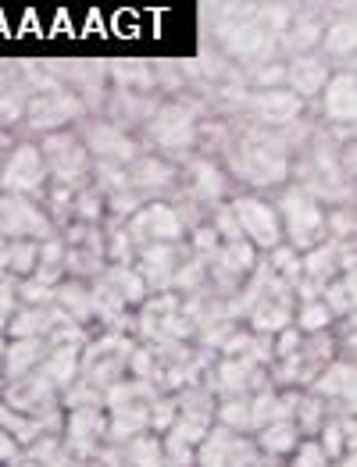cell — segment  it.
Instances as JSON below:
<instances>
[{
  "mask_svg": "<svg viewBox=\"0 0 357 467\" xmlns=\"http://www.w3.org/2000/svg\"><path fill=\"white\" fill-rule=\"evenodd\" d=\"M289 421L297 425L300 439H315L318 431H321V425L329 421V403H325V400H318V396H311V392H300Z\"/></svg>",
  "mask_w": 357,
  "mask_h": 467,
  "instance_id": "cell-35",
  "label": "cell"
},
{
  "mask_svg": "<svg viewBox=\"0 0 357 467\" xmlns=\"http://www.w3.org/2000/svg\"><path fill=\"white\" fill-rule=\"evenodd\" d=\"M336 317L332 311L321 304V300H308V304H297L293 311V328L304 332V336H321V332H332Z\"/></svg>",
  "mask_w": 357,
  "mask_h": 467,
  "instance_id": "cell-38",
  "label": "cell"
},
{
  "mask_svg": "<svg viewBox=\"0 0 357 467\" xmlns=\"http://www.w3.org/2000/svg\"><path fill=\"white\" fill-rule=\"evenodd\" d=\"M47 164L37 140H18L11 147L7 161L0 164V193L4 196H26L40 203L47 193Z\"/></svg>",
  "mask_w": 357,
  "mask_h": 467,
  "instance_id": "cell-6",
  "label": "cell"
},
{
  "mask_svg": "<svg viewBox=\"0 0 357 467\" xmlns=\"http://www.w3.org/2000/svg\"><path fill=\"white\" fill-rule=\"evenodd\" d=\"M65 321H72L61 307H18L7 321V339H50Z\"/></svg>",
  "mask_w": 357,
  "mask_h": 467,
  "instance_id": "cell-22",
  "label": "cell"
},
{
  "mask_svg": "<svg viewBox=\"0 0 357 467\" xmlns=\"http://www.w3.org/2000/svg\"><path fill=\"white\" fill-rule=\"evenodd\" d=\"M197 108L190 104V97H175V100H161V108L143 125V150L172 164H183L186 157L197 154Z\"/></svg>",
  "mask_w": 357,
  "mask_h": 467,
  "instance_id": "cell-1",
  "label": "cell"
},
{
  "mask_svg": "<svg viewBox=\"0 0 357 467\" xmlns=\"http://www.w3.org/2000/svg\"><path fill=\"white\" fill-rule=\"evenodd\" d=\"M125 467H168L164 464V446H161L158 435L143 431V435H132L129 442H119Z\"/></svg>",
  "mask_w": 357,
  "mask_h": 467,
  "instance_id": "cell-34",
  "label": "cell"
},
{
  "mask_svg": "<svg viewBox=\"0 0 357 467\" xmlns=\"http://www.w3.org/2000/svg\"><path fill=\"white\" fill-rule=\"evenodd\" d=\"M54 307H61V311L68 314L76 325H82L89 336L97 332V328H93V300H89V282H72V278H65V282L54 289Z\"/></svg>",
  "mask_w": 357,
  "mask_h": 467,
  "instance_id": "cell-28",
  "label": "cell"
},
{
  "mask_svg": "<svg viewBox=\"0 0 357 467\" xmlns=\"http://www.w3.org/2000/svg\"><path fill=\"white\" fill-rule=\"evenodd\" d=\"M129 190L143 196V203H172L179 196V164L158 154H140L129 168Z\"/></svg>",
  "mask_w": 357,
  "mask_h": 467,
  "instance_id": "cell-14",
  "label": "cell"
},
{
  "mask_svg": "<svg viewBox=\"0 0 357 467\" xmlns=\"http://www.w3.org/2000/svg\"><path fill=\"white\" fill-rule=\"evenodd\" d=\"M304 392H311L325 403H343V400H354V360H329L318 379Z\"/></svg>",
  "mask_w": 357,
  "mask_h": 467,
  "instance_id": "cell-25",
  "label": "cell"
},
{
  "mask_svg": "<svg viewBox=\"0 0 357 467\" xmlns=\"http://www.w3.org/2000/svg\"><path fill=\"white\" fill-rule=\"evenodd\" d=\"M233 193L236 190H233V182H229V175L218 161L194 154L179 164V196L197 203L200 211H211V207L226 203Z\"/></svg>",
  "mask_w": 357,
  "mask_h": 467,
  "instance_id": "cell-9",
  "label": "cell"
},
{
  "mask_svg": "<svg viewBox=\"0 0 357 467\" xmlns=\"http://www.w3.org/2000/svg\"><path fill=\"white\" fill-rule=\"evenodd\" d=\"M61 446L72 461H93L104 446H108V414L104 407H79V410H65V425H61Z\"/></svg>",
  "mask_w": 357,
  "mask_h": 467,
  "instance_id": "cell-13",
  "label": "cell"
},
{
  "mask_svg": "<svg viewBox=\"0 0 357 467\" xmlns=\"http://www.w3.org/2000/svg\"><path fill=\"white\" fill-rule=\"evenodd\" d=\"M276 214L282 225V243L293 246L297 254H308L311 246H318L325 239V207L311 200L304 190H297L293 182H286L282 190H276Z\"/></svg>",
  "mask_w": 357,
  "mask_h": 467,
  "instance_id": "cell-3",
  "label": "cell"
},
{
  "mask_svg": "<svg viewBox=\"0 0 357 467\" xmlns=\"http://www.w3.org/2000/svg\"><path fill=\"white\" fill-rule=\"evenodd\" d=\"M229 207L236 214L239 222V233L243 239L265 257L272 254L276 246H282V225H278V214H276V203L268 196L261 193H233L229 196Z\"/></svg>",
  "mask_w": 357,
  "mask_h": 467,
  "instance_id": "cell-7",
  "label": "cell"
},
{
  "mask_svg": "<svg viewBox=\"0 0 357 467\" xmlns=\"http://www.w3.org/2000/svg\"><path fill=\"white\" fill-rule=\"evenodd\" d=\"M308 115V104L293 93V89H265V93H250L247 100V118L254 125H265V129H282L289 121Z\"/></svg>",
  "mask_w": 357,
  "mask_h": 467,
  "instance_id": "cell-17",
  "label": "cell"
},
{
  "mask_svg": "<svg viewBox=\"0 0 357 467\" xmlns=\"http://www.w3.org/2000/svg\"><path fill=\"white\" fill-rule=\"evenodd\" d=\"M318 111L325 118L329 129H354V111H357V78L354 72H332L325 82V89L318 93Z\"/></svg>",
  "mask_w": 357,
  "mask_h": 467,
  "instance_id": "cell-19",
  "label": "cell"
},
{
  "mask_svg": "<svg viewBox=\"0 0 357 467\" xmlns=\"http://www.w3.org/2000/svg\"><path fill=\"white\" fill-rule=\"evenodd\" d=\"M243 82L250 86V93L282 89V86H286V61L276 57V61H265V65H257V68H247V72H243Z\"/></svg>",
  "mask_w": 357,
  "mask_h": 467,
  "instance_id": "cell-42",
  "label": "cell"
},
{
  "mask_svg": "<svg viewBox=\"0 0 357 467\" xmlns=\"http://www.w3.org/2000/svg\"><path fill=\"white\" fill-rule=\"evenodd\" d=\"M108 86L129 93H158L151 61H108Z\"/></svg>",
  "mask_w": 357,
  "mask_h": 467,
  "instance_id": "cell-31",
  "label": "cell"
},
{
  "mask_svg": "<svg viewBox=\"0 0 357 467\" xmlns=\"http://www.w3.org/2000/svg\"><path fill=\"white\" fill-rule=\"evenodd\" d=\"M250 439H254L257 453H261L265 461H272V464H282V461H289V457H293V450L304 442L293 421H272V425H265V429L254 431Z\"/></svg>",
  "mask_w": 357,
  "mask_h": 467,
  "instance_id": "cell-27",
  "label": "cell"
},
{
  "mask_svg": "<svg viewBox=\"0 0 357 467\" xmlns=\"http://www.w3.org/2000/svg\"><path fill=\"white\" fill-rule=\"evenodd\" d=\"M33 282H40L47 289H58L65 282V239L50 235L40 243V257H37V272L29 275Z\"/></svg>",
  "mask_w": 357,
  "mask_h": 467,
  "instance_id": "cell-32",
  "label": "cell"
},
{
  "mask_svg": "<svg viewBox=\"0 0 357 467\" xmlns=\"http://www.w3.org/2000/svg\"><path fill=\"white\" fill-rule=\"evenodd\" d=\"M321 304L332 311V317H347L354 314V275H336L325 289H321Z\"/></svg>",
  "mask_w": 357,
  "mask_h": 467,
  "instance_id": "cell-40",
  "label": "cell"
},
{
  "mask_svg": "<svg viewBox=\"0 0 357 467\" xmlns=\"http://www.w3.org/2000/svg\"><path fill=\"white\" fill-rule=\"evenodd\" d=\"M282 467H329V461L321 457V450H318L315 439H304V442L293 450V457H289Z\"/></svg>",
  "mask_w": 357,
  "mask_h": 467,
  "instance_id": "cell-49",
  "label": "cell"
},
{
  "mask_svg": "<svg viewBox=\"0 0 357 467\" xmlns=\"http://www.w3.org/2000/svg\"><path fill=\"white\" fill-rule=\"evenodd\" d=\"M0 400L7 407H15L18 414L33 418L47 435H61L65 425V407H61V392L54 389L40 371L26 375V379H15V382H4L0 386Z\"/></svg>",
  "mask_w": 357,
  "mask_h": 467,
  "instance_id": "cell-4",
  "label": "cell"
},
{
  "mask_svg": "<svg viewBox=\"0 0 357 467\" xmlns=\"http://www.w3.org/2000/svg\"><path fill=\"white\" fill-rule=\"evenodd\" d=\"M125 233L132 239L136 254L140 250H151V246H172V243H186V229L175 214L172 203H143L129 222H125Z\"/></svg>",
  "mask_w": 357,
  "mask_h": 467,
  "instance_id": "cell-12",
  "label": "cell"
},
{
  "mask_svg": "<svg viewBox=\"0 0 357 467\" xmlns=\"http://www.w3.org/2000/svg\"><path fill=\"white\" fill-rule=\"evenodd\" d=\"M175 421H179V407H175V396H158V400L151 403V425H147V431L161 439V435L172 429Z\"/></svg>",
  "mask_w": 357,
  "mask_h": 467,
  "instance_id": "cell-46",
  "label": "cell"
},
{
  "mask_svg": "<svg viewBox=\"0 0 357 467\" xmlns=\"http://www.w3.org/2000/svg\"><path fill=\"white\" fill-rule=\"evenodd\" d=\"M329 78H332V68H329V61H325L318 50L315 54L289 57V61H286V89H293L304 104L325 89Z\"/></svg>",
  "mask_w": 357,
  "mask_h": 467,
  "instance_id": "cell-23",
  "label": "cell"
},
{
  "mask_svg": "<svg viewBox=\"0 0 357 467\" xmlns=\"http://www.w3.org/2000/svg\"><path fill=\"white\" fill-rule=\"evenodd\" d=\"M61 407L65 410H79V407H104V392L93 389L89 382L76 379L68 389H61Z\"/></svg>",
  "mask_w": 357,
  "mask_h": 467,
  "instance_id": "cell-45",
  "label": "cell"
},
{
  "mask_svg": "<svg viewBox=\"0 0 357 467\" xmlns=\"http://www.w3.org/2000/svg\"><path fill=\"white\" fill-rule=\"evenodd\" d=\"M325 26H329V18L315 15V4H311V7H293L289 26H286L276 39V57L282 54V61H289V57L315 54L318 43H321V33H325Z\"/></svg>",
  "mask_w": 357,
  "mask_h": 467,
  "instance_id": "cell-16",
  "label": "cell"
},
{
  "mask_svg": "<svg viewBox=\"0 0 357 467\" xmlns=\"http://www.w3.org/2000/svg\"><path fill=\"white\" fill-rule=\"evenodd\" d=\"M79 353L82 347H50V353L43 357V364L37 368L43 379L54 386V389H68L76 379H79Z\"/></svg>",
  "mask_w": 357,
  "mask_h": 467,
  "instance_id": "cell-29",
  "label": "cell"
},
{
  "mask_svg": "<svg viewBox=\"0 0 357 467\" xmlns=\"http://www.w3.org/2000/svg\"><path fill=\"white\" fill-rule=\"evenodd\" d=\"M18 311V296H15V278H0V336L7 332L11 314Z\"/></svg>",
  "mask_w": 357,
  "mask_h": 467,
  "instance_id": "cell-50",
  "label": "cell"
},
{
  "mask_svg": "<svg viewBox=\"0 0 357 467\" xmlns=\"http://www.w3.org/2000/svg\"><path fill=\"white\" fill-rule=\"evenodd\" d=\"M132 350H136V339L125 332H111V328L93 332L79 353V379L89 382L93 389L108 392L111 386H119L121 379H129Z\"/></svg>",
  "mask_w": 357,
  "mask_h": 467,
  "instance_id": "cell-2",
  "label": "cell"
},
{
  "mask_svg": "<svg viewBox=\"0 0 357 467\" xmlns=\"http://www.w3.org/2000/svg\"><path fill=\"white\" fill-rule=\"evenodd\" d=\"M47 353H50V339H7L4 364H0V386L33 375Z\"/></svg>",
  "mask_w": 357,
  "mask_h": 467,
  "instance_id": "cell-24",
  "label": "cell"
},
{
  "mask_svg": "<svg viewBox=\"0 0 357 467\" xmlns=\"http://www.w3.org/2000/svg\"><path fill=\"white\" fill-rule=\"evenodd\" d=\"M72 129L79 132L82 147H86V154L93 157V161H108V164L129 168L136 157L147 154L136 136L121 132L119 125H111L108 118H100V115H86L79 125H72Z\"/></svg>",
  "mask_w": 357,
  "mask_h": 467,
  "instance_id": "cell-10",
  "label": "cell"
},
{
  "mask_svg": "<svg viewBox=\"0 0 357 467\" xmlns=\"http://www.w3.org/2000/svg\"><path fill=\"white\" fill-rule=\"evenodd\" d=\"M29 100H33V93H29V86L22 78L7 82L4 93H0V129L15 132V125H22V118L29 111Z\"/></svg>",
  "mask_w": 357,
  "mask_h": 467,
  "instance_id": "cell-36",
  "label": "cell"
},
{
  "mask_svg": "<svg viewBox=\"0 0 357 467\" xmlns=\"http://www.w3.org/2000/svg\"><path fill=\"white\" fill-rule=\"evenodd\" d=\"M340 250L343 243H332V239H321L318 246H311L308 254H300V278L311 282L318 289H325L340 272Z\"/></svg>",
  "mask_w": 357,
  "mask_h": 467,
  "instance_id": "cell-26",
  "label": "cell"
},
{
  "mask_svg": "<svg viewBox=\"0 0 357 467\" xmlns=\"http://www.w3.org/2000/svg\"><path fill=\"white\" fill-rule=\"evenodd\" d=\"M158 108H161L158 93H129V89H115L111 86L100 118H108L111 125H119L121 132L132 136V129H143Z\"/></svg>",
  "mask_w": 357,
  "mask_h": 467,
  "instance_id": "cell-18",
  "label": "cell"
},
{
  "mask_svg": "<svg viewBox=\"0 0 357 467\" xmlns=\"http://www.w3.org/2000/svg\"><path fill=\"white\" fill-rule=\"evenodd\" d=\"M15 296H18V307H50L54 304V289H47L33 278L15 282Z\"/></svg>",
  "mask_w": 357,
  "mask_h": 467,
  "instance_id": "cell-47",
  "label": "cell"
},
{
  "mask_svg": "<svg viewBox=\"0 0 357 467\" xmlns=\"http://www.w3.org/2000/svg\"><path fill=\"white\" fill-rule=\"evenodd\" d=\"M18 457H22V446L7 431H0V467H11Z\"/></svg>",
  "mask_w": 357,
  "mask_h": 467,
  "instance_id": "cell-51",
  "label": "cell"
},
{
  "mask_svg": "<svg viewBox=\"0 0 357 467\" xmlns=\"http://www.w3.org/2000/svg\"><path fill=\"white\" fill-rule=\"evenodd\" d=\"M183 257H186V243L151 246V250L136 254V272H140L151 296L154 293H172V278H175V268L183 265Z\"/></svg>",
  "mask_w": 357,
  "mask_h": 467,
  "instance_id": "cell-20",
  "label": "cell"
},
{
  "mask_svg": "<svg viewBox=\"0 0 357 467\" xmlns=\"http://www.w3.org/2000/svg\"><path fill=\"white\" fill-rule=\"evenodd\" d=\"M115 293H119L121 300H125V307L129 311H136L151 293H147V285H143V278L136 272V265H108L104 275H100Z\"/></svg>",
  "mask_w": 357,
  "mask_h": 467,
  "instance_id": "cell-33",
  "label": "cell"
},
{
  "mask_svg": "<svg viewBox=\"0 0 357 467\" xmlns=\"http://www.w3.org/2000/svg\"><path fill=\"white\" fill-rule=\"evenodd\" d=\"M236 431L211 425L207 435L200 439V446L194 450V467H229L233 461V446H236Z\"/></svg>",
  "mask_w": 357,
  "mask_h": 467,
  "instance_id": "cell-30",
  "label": "cell"
},
{
  "mask_svg": "<svg viewBox=\"0 0 357 467\" xmlns=\"http://www.w3.org/2000/svg\"><path fill=\"white\" fill-rule=\"evenodd\" d=\"M104 257L108 265H136V246L125 225H104Z\"/></svg>",
  "mask_w": 357,
  "mask_h": 467,
  "instance_id": "cell-44",
  "label": "cell"
},
{
  "mask_svg": "<svg viewBox=\"0 0 357 467\" xmlns=\"http://www.w3.org/2000/svg\"><path fill=\"white\" fill-rule=\"evenodd\" d=\"M0 431H7V435H11V439L22 446V450H26V446H33L40 435H47V431H43L33 418L18 414V410H15V407H7L4 400H0Z\"/></svg>",
  "mask_w": 357,
  "mask_h": 467,
  "instance_id": "cell-39",
  "label": "cell"
},
{
  "mask_svg": "<svg viewBox=\"0 0 357 467\" xmlns=\"http://www.w3.org/2000/svg\"><path fill=\"white\" fill-rule=\"evenodd\" d=\"M325 239H332V243H354V203L325 207Z\"/></svg>",
  "mask_w": 357,
  "mask_h": 467,
  "instance_id": "cell-43",
  "label": "cell"
},
{
  "mask_svg": "<svg viewBox=\"0 0 357 467\" xmlns=\"http://www.w3.org/2000/svg\"><path fill=\"white\" fill-rule=\"evenodd\" d=\"M108 218V200L100 190L93 186H82L76 193V203H72V222H82V225H104Z\"/></svg>",
  "mask_w": 357,
  "mask_h": 467,
  "instance_id": "cell-41",
  "label": "cell"
},
{
  "mask_svg": "<svg viewBox=\"0 0 357 467\" xmlns=\"http://www.w3.org/2000/svg\"><path fill=\"white\" fill-rule=\"evenodd\" d=\"M43 150V164H47V186H68V190H82L89 186V171H93V157L86 154L79 132L76 129H61L37 140Z\"/></svg>",
  "mask_w": 357,
  "mask_h": 467,
  "instance_id": "cell-5",
  "label": "cell"
},
{
  "mask_svg": "<svg viewBox=\"0 0 357 467\" xmlns=\"http://www.w3.org/2000/svg\"><path fill=\"white\" fill-rule=\"evenodd\" d=\"M4 350H7V336H0V364H4Z\"/></svg>",
  "mask_w": 357,
  "mask_h": 467,
  "instance_id": "cell-53",
  "label": "cell"
},
{
  "mask_svg": "<svg viewBox=\"0 0 357 467\" xmlns=\"http://www.w3.org/2000/svg\"><path fill=\"white\" fill-rule=\"evenodd\" d=\"M86 118V108L79 104V97L72 89H54V93H40L29 100V111L22 118V132L26 140H43L50 132L72 129Z\"/></svg>",
  "mask_w": 357,
  "mask_h": 467,
  "instance_id": "cell-8",
  "label": "cell"
},
{
  "mask_svg": "<svg viewBox=\"0 0 357 467\" xmlns=\"http://www.w3.org/2000/svg\"><path fill=\"white\" fill-rule=\"evenodd\" d=\"M50 235H58V229H54V222L47 218V211H43L37 200L0 193V243H7V239L43 243Z\"/></svg>",
  "mask_w": 357,
  "mask_h": 467,
  "instance_id": "cell-15",
  "label": "cell"
},
{
  "mask_svg": "<svg viewBox=\"0 0 357 467\" xmlns=\"http://www.w3.org/2000/svg\"><path fill=\"white\" fill-rule=\"evenodd\" d=\"M215 425L250 435V396H233V400H218L215 403Z\"/></svg>",
  "mask_w": 357,
  "mask_h": 467,
  "instance_id": "cell-37",
  "label": "cell"
},
{
  "mask_svg": "<svg viewBox=\"0 0 357 467\" xmlns=\"http://www.w3.org/2000/svg\"><path fill=\"white\" fill-rule=\"evenodd\" d=\"M200 386L211 392L215 400H233V396H254V392L268 389V371L254 360H239V357H218L207 375L200 379Z\"/></svg>",
  "mask_w": 357,
  "mask_h": 467,
  "instance_id": "cell-11",
  "label": "cell"
},
{
  "mask_svg": "<svg viewBox=\"0 0 357 467\" xmlns=\"http://www.w3.org/2000/svg\"><path fill=\"white\" fill-rule=\"evenodd\" d=\"M58 453H61V439H58V435H40L33 446H26V450H22V457H26V461H33V464H40V467L50 464Z\"/></svg>",
  "mask_w": 357,
  "mask_h": 467,
  "instance_id": "cell-48",
  "label": "cell"
},
{
  "mask_svg": "<svg viewBox=\"0 0 357 467\" xmlns=\"http://www.w3.org/2000/svg\"><path fill=\"white\" fill-rule=\"evenodd\" d=\"M18 143V132H7V129H0V164L7 161V154H11V147Z\"/></svg>",
  "mask_w": 357,
  "mask_h": 467,
  "instance_id": "cell-52",
  "label": "cell"
},
{
  "mask_svg": "<svg viewBox=\"0 0 357 467\" xmlns=\"http://www.w3.org/2000/svg\"><path fill=\"white\" fill-rule=\"evenodd\" d=\"M354 50H357L354 15L332 18V22L325 26V33H321L318 54L329 61V68H336V72H354Z\"/></svg>",
  "mask_w": 357,
  "mask_h": 467,
  "instance_id": "cell-21",
  "label": "cell"
}]
</instances>
